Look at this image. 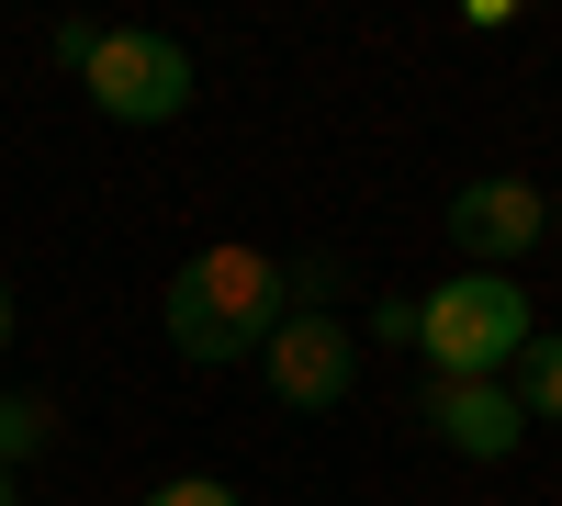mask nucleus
I'll return each mask as SVG.
<instances>
[{"instance_id":"f257e3e1","label":"nucleus","mask_w":562,"mask_h":506,"mask_svg":"<svg viewBox=\"0 0 562 506\" xmlns=\"http://www.w3.org/2000/svg\"><path fill=\"white\" fill-rule=\"evenodd\" d=\"M158 327L180 360H259V338L281 327V259L259 248H203V259H180L169 270V293H158Z\"/></svg>"},{"instance_id":"f03ea898","label":"nucleus","mask_w":562,"mask_h":506,"mask_svg":"<svg viewBox=\"0 0 562 506\" xmlns=\"http://www.w3.org/2000/svg\"><path fill=\"white\" fill-rule=\"evenodd\" d=\"M540 327H529V282L518 270H450V282L416 304V349L439 360V383H506Z\"/></svg>"},{"instance_id":"7ed1b4c3","label":"nucleus","mask_w":562,"mask_h":506,"mask_svg":"<svg viewBox=\"0 0 562 506\" xmlns=\"http://www.w3.org/2000/svg\"><path fill=\"white\" fill-rule=\"evenodd\" d=\"M57 57L113 124H180L192 113V45H169L147 23H57Z\"/></svg>"},{"instance_id":"20e7f679","label":"nucleus","mask_w":562,"mask_h":506,"mask_svg":"<svg viewBox=\"0 0 562 506\" xmlns=\"http://www.w3.org/2000/svg\"><path fill=\"white\" fill-rule=\"evenodd\" d=\"M259 372L281 405H304V417H326V405L360 394V338L338 327V315H281V327L259 338Z\"/></svg>"},{"instance_id":"39448f33","label":"nucleus","mask_w":562,"mask_h":506,"mask_svg":"<svg viewBox=\"0 0 562 506\" xmlns=\"http://www.w3.org/2000/svg\"><path fill=\"white\" fill-rule=\"evenodd\" d=\"M439 225H450V248L473 259V270H518V259L551 237V203L529 192V180H461Z\"/></svg>"},{"instance_id":"423d86ee","label":"nucleus","mask_w":562,"mask_h":506,"mask_svg":"<svg viewBox=\"0 0 562 506\" xmlns=\"http://www.w3.org/2000/svg\"><path fill=\"white\" fill-rule=\"evenodd\" d=\"M416 417H428V439L461 450V462H506V450H518V428H529L506 383H428V394H416Z\"/></svg>"},{"instance_id":"0eeeda50","label":"nucleus","mask_w":562,"mask_h":506,"mask_svg":"<svg viewBox=\"0 0 562 506\" xmlns=\"http://www.w3.org/2000/svg\"><path fill=\"white\" fill-rule=\"evenodd\" d=\"M506 394H518V417H562V338H529L506 360Z\"/></svg>"},{"instance_id":"6e6552de","label":"nucleus","mask_w":562,"mask_h":506,"mask_svg":"<svg viewBox=\"0 0 562 506\" xmlns=\"http://www.w3.org/2000/svg\"><path fill=\"white\" fill-rule=\"evenodd\" d=\"M45 439H57V405L45 394H0V473H23Z\"/></svg>"},{"instance_id":"1a4fd4ad","label":"nucleus","mask_w":562,"mask_h":506,"mask_svg":"<svg viewBox=\"0 0 562 506\" xmlns=\"http://www.w3.org/2000/svg\"><path fill=\"white\" fill-rule=\"evenodd\" d=\"M147 506H248V495H237V484H214V473H169Z\"/></svg>"},{"instance_id":"9d476101","label":"nucleus","mask_w":562,"mask_h":506,"mask_svg":"<svg viewBox=\"0 0 562 506\" xmlns=\"http://www.w3.org/2000/svg\"><path fill=\"white\" fill-rule=\"evenodd\" d=\"M371 338H383V349H416V304H371Z\"/></svg>"},{"instance_id":"9b49d317","label":"nucleus","mask_w":562,"mask_h":506,"mask_svg":"<svg viewBox=\"0 0 562 506\" xmlns=\"http://www.w3.org/2000/svg\"><path fill=\"white\" fill-rule=\"evenodd\" d=\"M0 349H12V282H0Z\"/></svg>"},{"instance_id":"f8f14e48","label":"nucleus","mask_w":562,"mask_h":506,"mask_svg":"<svg viewBox=\"0 0 562 506\" xmlns=\"http://www.w3.org/2000/svg\"><path fill=\"white\" fill-rule=\"evenodd\" d=\"M0 506H23V495H12V473H0Z\"/></svg>"},{"instance_id":"ddd939ff","label":"nucleus","mask_w":562,"mask_h":506,"mask_svg":"<svg viewBox=\"0 0 562 506\" xmlns=\"http://www.w3.org/2000/svg\"><path fill=\"white\" fill-rule=\"evenodd\" d=\"M551 237H562V203H551Z\"/></svg>"}]
</instances>
